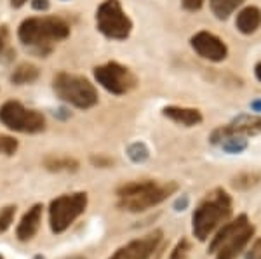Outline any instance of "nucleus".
<instances>
[{
    "instance_id": "obj_34",
    "label": "nucleus",
    "mask_w": 261,
    "mask_h": 259,
    "mask_svg": "<svg viewBox=\"0 0 261 259\" xmlns=\"http://www.w3.org/2000/svg\"><path fill=\"white\" fill-rule=\"evenodd\" d=\"M110 259H120V256H119V254H115V256H112Z\"/></svg>"
},
{
    "instance_id": "obj_3",
    "label": "nucleus",
    "mask_w": 261,
    "mask_h": 259,
    "mask_svg": "<svg viewBox=\"0 0 261 259\" xmlns=\"http://www.w3.org/2000/svg\"><path fill=\"white\" fill-rule=\"evenodd\" d=\"M230 214L231 200L228 193L223 190H214L193 212V235L200 242L207 240V237L214 232V228H218L223 221L228 219Z\"/></svg>"
},
{
    "instance_id": "obj_29",
    "label": "nucleus",
    "mask_w": 261,
    "mask_h": 259,
    "mask_svg": "<svg viewBox=\"0 0 261 259\" xmlns=\"http://www.w3.org/2000/svg\"><path fill=\"white\" fill-rule=\"evenodd\" d=\"M91 162L98 167H108L113 164L112 158H107V157H91Z\"/></svg>"
},
{
    "instance_id": "obj_14",
    "label": "nucleus",
    "mask_w": 261,
    "mask_h": 259,
    "mask_svg": "<svg viewBox=\"0 0 261 259\" xmlns=\"http://www.w3.org/2000/svg\"><path fill=\"white\" fill-rule=\"evenodd\" d=\"M164 117L171 119L172 122L187 125V127H193L202 122V113L195 108H185V106H166L162 110Z\"/></svg>"
},
{
    "instance_id": "obj_11",
    "label": "nucleus",
    "mask_w": 261,
    "mask_h": 259,
    "mask_svg": "<svg viewBox=\"0 0 261 259\" xmlns=\"http://www.w3.org/2000/svg\"><path fill=\"white\" fill-rule=\"evenodd\" d=\"M162 240V232H157L146 235L141 240H133L129 242L125 247H122L120 250H117V254L120 256V259H148L153 250L157 249V245Z\"/></svg>"
},
{
    "instance_id": "obj_6",
    "label": "nucleus",
    "mask_w": 261,
    "mask_h": 259,
    "mask_svg": "<svg viewBox=\"0 0 261 259\" xmlns=\"http://www.w3.org/2000/svg\"><path fill=\"white\" fill-rule=\"evenodd\" d=\"M0 122L7 129L23 134H37L45 129L44 115L37 110L24 108L19 101H7L0 108Z\"/></svg>"
},
{
    "instance_id": "obj_20",
    "label": "nucleus",
    "mask_w": 261,
    "mask_h": 259,
    "mask_svg": "<svg viewBox=\"0 0 261 259\" xmlns=\"http://www.w3.org/2000/svg\"><path fill=\"white\" fill-rule=\"evenodd\" d=\"M220 146L223 148V152L235 155V153H242L247 148V139H244V136H228L226 139L221 141Z\"/></svg>"
},
{
    "instance_id": "obj_36",
    "label": "nucleus",
    "mask_w": 261,
    "mask_h": 259,
    "mask_svg": "<svg viewBox=\"0 0 261 259\" xmlns=\"http://www.w3.org/2000/svg\"><path fill=\"white\" fill-rule=\"evenodd\" d=\"M0 259H4V256H0Z\"/></svg>"
},
{
    "instance_id": "obj_35",
    "label": "nucleus",
    "mask_w": 261,
    "mask_h": 259,
    "mask_svg": "<svg viewBox=\"0 0 261 259\" xmlns=\"http://www.w3.org/2000/svg\"><path fill=\"white\" fill-rule=\"evenodd\" d=\"M70 259H84V257H70Z\"/></svg>"
},
{
    "instance_id": "obj_5",
    "label": "nucleus",
    "mask_w": 261,
    "mask_h": 259,
    "mask_svg": "<svg viewBox=\"0 0 261 259\" xmlns=\"http://www.w3.org/2000/svg\"><path fill=\"white\" fill-rule=\"evenodd\" d=\"M96 24L98 30L107 39L125 40L133 30V21L122 9L119 0H105L96 11Z\"/></svg>"
},
{
    "instance_id": "obj_8",
    "label": "nucleus",
    "mask_w": 261,
    "mask_h": 259,
    "mask_svg": "<svg viewBox=\"0 0 261 259\" xmlns=\"http://www.w3.org/2000/svg\"><path fill=\"white\" fill-rule=\"evenodd\" d=\"M94 78L103 89H107L108 93L122 96L127 94L130 89L136 87V77L130 73L129 68L119 65L115 61H110L107 65H101L94 68Z\"/></svg>"
},
{
    "instance_id": "obj_24",
    "label": "nucleus",
    "mask_w": 261,
    "mask_h": 259,
    "mask_svg": "<svg viewBox=\"0 0 261 259\" xmlns=\"http://www.w3.org/2000/svg\"><path fill=\"white\" fill-rule=\"evenodd\" d=\"M14 214H16L14 206L4 207L2 211H0V233L6 232V229L11 226V223L14 221Z\"/></svg>"
},
{
    "instance_id": "obj_19",
    "label": "nucleus",
    "mask_w": 261,
    "mask_h": 259,
    "mask_svg": "<svg viewBox=\"0 0 261 259\" xmlns=\"http://www.w3.org/2000/svg\"><path fill=\"white\" fill-rule=\"evenodd\" d=\"M244 0H211V9L218 19H226Z\"/></svg>"
},
{
    "instance_id": "obj_33",
    "label": "nucleus",
    "mask_w": 261,
    "mask_h": 259,
    "mask_svg": "<svg viewBox=\"0 0 261 259\" xmlns=\"http://www.w3.org/2000/svg\"><path fill=\"white\" fill-rule=\"evenodd\" d=\"M254 73H256V78H258V80L261 82V61L258 63V65H256V68H254Z\"/></svg>"
},
{
    "instance_id": "obj_23",
    "label": "nucleus",
    "mask_w": 261,
    "mask_h": 259,
    "mask_svg": "<svg viewBox=\"0 0 261 259\" xmlns=\"http://www.w3.org/2000/svg\"><path fill=\"white\" fill-rule=\"evenodd\" d=\"M18 139H14L12 136H0V153L2 155H7V157H11V155H14L16 153V150H18Z\"/></svg>"
},
{
    "instance_id": "obj_28",
    "label": "nucleus",
    "mask_w": 261,
    "mask_h": 259,
    "mask_svg": "<svg viewBox=\"0 0 261 259\" xmlns=\"http://www.w3.org/2000/svg\"><path fill=\"white\" fill-rule=\"evenodd\" d=\"M181 2L187 11H199L204 6V0H181Z\"/></svg>"
},
{
    "instance_id": "obj_31",
    "label": "nucleus",
    "mask_w": 261,
    "mask_h": 259,
    "mask_svg": "<svg viewBox=\"0 0 261 259\" xmlns=\"http://www.w3.org/2000/svg\"><path fill=\"white\" fill-rule=\"evenodd\" d=\"M251 110L261 113V99H256V101H252V103H251Z\"/></svg>"
},
{
    "instance_id": "obj_4",
    "label": "nucleus",
    "mask_w": 261,
    "mask_h": 259,
    "mask_svg": "<svg viewBox=\"0 0 261 259\" xmlns=\"http://www.w3.org/2000/svg\"><path fill=\"white\" fill-rule=\"evenodd\" d=\"M53 89L61 101L81 110H89L98 104V91L86 77L60 72L53 80Z\"/></svg>"
},
{
    "instance_id": "obj_15",
    "label": "nucleus",
    "mask_w": 261,
    "mask_h": 259,
    "mask_svg": "<svg viewBox=\"0 0 261 259\" xmlns=\"http://www.w3.org/2000/svg\"><path fill=\"white\" fill-rule=\"evenodd\" d=\"M247 223H249V221H247V216L241 214L237 219L223 224V228L216 233V237H214V239L211 240V244H209V252H218V250L221 249V245L225 244L230 237H233L239 229H242L244 226H246Z\"/></svg>"
},
{
    "instance_id": "obj_27",
    "label": "nucleus",
    "mask_w": 261,
    "mask_h": 259,
    "mask_svg": "<svg viewBox=\"0 0 261 259\" xmlns=\"http://www.w3.org/2000/svg\"><path fill=\"white\" fill-rule=\"evenodd\" d=\"M246 259H261V239H258L252 244V247L247 250Z\"/></svg>"
},
{
    "instance_id": "obj_7",
    "label": "nucleus",
    "mask_w": 261,
    "mask_h": 259,
    "mask_svg": "<svg viewBox=\"0 0 261 259\" xmlns=\"http://www.w3.org/2000/svg\"><path fill=\"white\" fill-rule=\"evenodd\" d=\"M87 207V193L61 195L49 206V223L54 233H63Z\"/></svg>"
},
{
    "instance_id": "obj_22",
    "label": "nucleus",
    "mask_w": 261,
    "mask_h": 259,
    "mask_svg": "<svg viewBox=\"0 0 261 259\" xmlns=\"http://www.w3.org/2000/svg\"><path fill=\"white\" fill-rule=\"evenodd\" d=\"M127 155L133 162H136V164H141V162H145L146 158H148V148H146L143 143H134L130 145L127 148Z\"/></svg>"
},
{
    "instance_id": "obj_26",
    "label": "nucleus",
    "mask_w": 261,
    "mask_h": 259,
    "mask_svg": "<svg viewBox=\"0 0 261 259\" xmlns=\"http://www.w3.org/2000/svg\"><path fill=\"white\" fill-rule=\"evenodd\" d=\"M7 40H9V33H7L6 26H2L0 28V57L6 56V52H9V49H7Z\"/></svg>"
},
{
    "instance_id": "obj_30",
    "label": "nucleus",
    "mask_w": 261,
    "mask_h": 259,
    "mask_svg": "<svg viewBox=\"0 0 261 259\" xmlns=\"http://www.w3.org/2000/svg\"><path fill=\"white\" fill-rule=\"evenodd\" d=\"M32 7L35 11H47L49 9V0H32Z\"/></svg>"
},
{
    "instance_id": "obj_16",
    "label": "nucleus",
    "mask_w": 261,
    "mask_h": 259,
    "mask_svg": "<svg viewBox=\"0 0 261 259\" xmlns=\"http://www.w3.org/2000/svg\"><path fill=\"white\" fill-rule=\"evenodd\" d=\"M235 24H237V30L241 33H244V35H251V33H254L261 26V11L254 6L244 7V9L237 14Z\"/></svg>"
},
{
    "instance_id": "obj_10",
    "label": "nucleus",
    "mask_w": 261,
    "mask_h": 259,
    "mask_svg": "<svg viewBox=\"0 0 261 259\" xmlns=\"http://www.w3.org/2000/svg\"><path fill=\"white\" fill-rule=\"evenodd\" d=\"M190 44L192 49L200 57L213 63H220L228 56V49H226L225 42L211 32H197L190 39Z\"/></svg>"
},
{
    "instance_id": "obj_32",
    "label": "nucleus",
    "mask_w": 261,
    "mask_h": 259,
    "mask_svg": "<svg viewBox=\"0 0 261 259\" xmlns=\"http://www.w3.org/2000/svg\"><path fill=\"white\" fill-rule=\"evenodd\" d=\"M27 2H28V0H11V6L16 7V9H19V7H23Z\"/></svg>"
},
{
    "instance_id": "obj_1",
    "label": "nucleus",
    "mask_w": 261,
    "mask_h": 259,
    "mask_svg": "<svg viewBox=\"0 0 261 259\" xmlns=\"http://www.w3.org/2000/svg\"><path fill=\"white\" fill-rule=\"evenodd\" d=\"M68 35V23L61 18H56V16L27 18L18 28V39L21 40V44L30 47L40 57L50 54L54 42L65 40Z\"/></svg>"
},
{
    "instance_id": "obj_17",
    "label": "nucleus",
    "mask_w": 261,
    "mask_h": 259,
    "mask_svg": "<svg viewBox=\"0 0 261 259\" xmlns=\"http://www.w3.org/2000/svg\"><path fill=\"white\" fill-rule=\"evenodd\" d=\"M40 77V72L32 63H21L11 73V82L16 85H24V83H33Z\"/></svg>"
},
{
    "instance_id": "obj_21",
    "label": "nucleus",
    "mask_w": 261,
    "mask_h": 259,
    "mask_svg": "<svg viewBox=\"0 0 261 259\" xmlns=\"http://www.w3.org/2000/svg\"><path fill=\"white\" fill-rule=\"evenodd\" d=\"M261 179V174H256V172H246V174H239L237 178L233 179V185L235 188L239 190H247V188L258 185V181Z\"/></svg>"
},
{
    "instance_id": "obj_9",
    "label": "nucleus",
    "mask_w": 261,
    "mask_h": 259,
    "mask_svg": "<svg viewBox=\"0 0 261 259\" xmlns=\"http://www.w3.org/2000/svg\"><path fill=\"white\" fill-rule=\"evenodd\" d=\"M261 132V117L259 115H239L233 120L220 127L211 134L213 145H221L223 139L228 136H254Z\"/></svg>"
},
{
    "instance_id": "obj_18",
    "label": "nucleus",
    "mask_w": 261,
    "mask_h": 259,
    "mask_svg": "<svg viewBox=\"0 0 261 259\" xmlns=\"http://www.w3.org/2000/svg\"><path fill=\"white\" fill-rule=\"evenodd\" d=\"M44 165L47 170H53V172H61V170H77L79 169V162L73 160V158H58V157H49L44 160Z\"/></svg>"
},
{
    "instance_id": "obj_12",
    "label": "nucleus",
    "mask_w": 261,
    "mask_h": 259,
    "mask_svg": "<svg viewBox=\"0 0 261 259\" xmlns=\"http://www.w3.org/2000/svg\"><path fill=\"white\" fill-rule=\"evenodd\" d=\"M252 235H254V226L247 223L246 226L242 229H239L233 237H230V239L221 245V249L218 250L216 259H235L244 250V247L249 244Z\"/></svg>"
},
{
    "instance_id": "obj_25",
    "label": "nucleus",
    "mask_w": 261,
    "mask_h": 259,
    "mask_svg": "<svg viewBox=\"0 0 261 259\" xmlns=\"http://www.w3.org/2000/svg\"><path fill=\"white\" fill-rule=\"evenodd\" d=\"M188 250H190V245H188V242L187 240H181L179 244L174 247V250H172L171 259H187Z\"/></svg>"
},
{
    "instance_id": "obj_2",
    "label": "nucleus",
    "mask_w": 261,
    "mask_h": 259,
    "mask_svg": "<svg viewBox=\"0 0 261 259\" xmlns=\"http://www.w3.org/2000/svg\"><path fill=\"white\" fill-rule=\"evenodd\" d=\"M176 190H178L176 183H167V185H157L153 181L127 183L117 190L119 207L129 212L146 211V209L164 202Z\"/></svg>"
},
{
    "instance_id": "obj_13",
    "label": "nucleus",
    "mask_w": 261,
    "mask_h": 259,
    "mask_svg": "<svg viewBox=\"0 0 261 259\" xmlns=\"http://www.w3.org/2000/svg\"><path fill=\"white\" fill-rule=\"evenodd\" d=\"M40 219H42V206L40 204H35L27 214L23 216L21 219L19 226H18V239L21 242H27V240H32L35 237V233L39 232V226H40Z\"/></svg>"
}]
</instances>
